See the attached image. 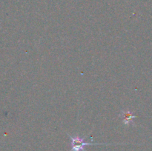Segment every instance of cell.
Instances as JSON below:
<instances>
[{
	"label": "cell",
	"mask_w": 152,
	"mask_h": 151,
	"mask_svg": "<svg viewBox=\"0 0 152 151\" xmlns=\"http://www.w3.org/2000/svg\"><path fill=\"white\" fill-rule=\"evenodd\" d=\"M71 139V151H85V146L87 145H93L96 144L88 143L85 142V138H81L80 136H69Z\"/></svg>",
	"instance_id": "1"
},
{
	"label": "cell",
	"mask_w": 152,
	"mask_h": 151,
	"mask_svg": "<svg viewBox=\"0 0 152 151\" xmlns=\"http://www.w3.org/2000/svg\"><path fill=\"white\" fill-rule=\"evenodd\" d=\"M120 116L123 118V121L124 124H129L132 120L135 118L134 115H132L130 111H122Z\"/></svg>",
	"instance_id": "2"
}]
</instances>
